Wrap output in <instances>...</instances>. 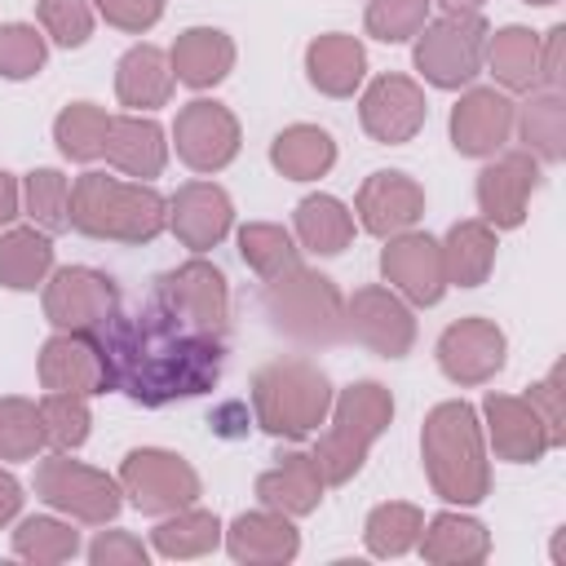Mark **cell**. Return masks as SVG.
I'll return each mask as SVG.
<instances>
[{
    "label": "cell",
    "mask_w": 566,
    "mask_h": 566,
    "mask_svg": "<svg viewBox=\"0 0 566 566\" xmlns=\"http://www.w3.org/2000/svg\"><path fill=\"white\" fill-rule=\"evenodd\" d=\"M354 208H358V221H363L367 234L389 239V234L411 230L424 217V190L407 172H371L358 186Z\"/></svg>",
    "instance_id": "cell-19"
},
{
    "label": "cell",
    "mask_w": 566,
    "mask_h": 566,
    "mask_svg": "<svg viewBox=\"0 0 566 566\" xmlns=\"http://www.w3.org/2000/svg\"><path fill=\"white\" fill-rule=\"evenodd\" d=\"M119 172L137 177V181H150L164 172V159H168V142L159 133L155 119H142V115H111V133H106V150H102Z\"/></svg>",
    "instance_id": "cell-26"
},
{
    "label": "cell",
    "mask_w": 566,
    "mask_h": 566,
    "mask_svg": "<svg viewBox=\"0 0 566 566\" xmlns=\"http://www.w3.org/2000/svg\"><path fill=\"white\" fill-rule=\"evenodd\" d=\"M226 548L234 562H261V566H274V562H292L296 548H301V535L296 526L287 522V513L279 509H256V513H239L226 531Z\"/></svg>",
    "instance_id": "cell-23"
},
{
    "label": "cell",
    "mask_w": 566,
    "mask_h": 566,
    "mask_svg": "<svg viewBox=\"0 0 566 566\" xmlns=\"http://www.w3.org/2000/svg\"><path fill=\"white\" fill-rule=\"evenodd\" d=\"M447 4V13H478L486 0H442Z\"/></svg>",
    "instance_id": "cell-54"
},
{
    "label": "cell",
    "mask_w": 566,
    "mask_h": 566,
    "mask_svg": "<svg viewBox=\"0 0 566 566\" xmlns=\"http://www.w3.org/2000/svg\"><path fill=\"white\" fill-rule=\"evenodd\" d=\"M424 115H429V102H424V88L407 75H380L367 84L363 102H358V119L363 128L385 142V146H402L411 142L420 128H424Z\"/></svg>",
    "instance_id": "cell-12"
},
{
    "label": "cell",
    "mask_w": 566,
    "mask_h": 566,
    "mask_svg": "<svg viewBox=\"0 0 566 566\" xmlns=\"http://www.w3.org/2000/svg\"><path fill=\"white\" fill-rule=\"evenodd\" d=\"M177 137V155L195 168V172H221L234 155H239V119L221 106V102H190L177 111L172 124Z\"/></svg>",
    "instance_id": "cell-13"
},
{
    "label": "cell",
    "mask_w": 566,
    "mask_h": 566,
    "mask_svg": "<svg viewBox=\"0 0 566 566\" xmlns=\"http://www.w3.org/2000/svg\"><path fill=\"white\" fill-rule=\"evenodd\" d=\"M429 4L433 0H371L367 4V31L385 44H402L429 22Z\"/></svg>",
    "instance_id": "cell-44"
},
{
    "label": "cell",
    "mask_w": 566,
    "mask_h": 566,
    "mask_svg": "<svg viewBox=\"0 0 566 566\" xmlns=\"http://www.w3.org/2000/svg\"><path fill=\"white\" fill-rule=\"evenodd\" d=\"M270 164L292 181H314L336 164V142L318 124H292L270 142Z\"/></svg>",
    "instance_id": "cell-30"
},
{
    "label": "cell",
    "mask_w": 566,
    "mask_h": 566,
    "mask_svg": "<svg viewBox=\"0 0 566 566\" xmlns=\"http://www.w3.org/2000/svg\"><path fill=\"white\" fill-rule=\"evenodd\" d=\"M486 411V429H491V447L500 460H513V464H535L544 451H548V433L539 424V416L531 411L526 398H513V394H491L482 402Z\"/></svg>",
    "instance_id": "cell-22"
},
{
    "label": "cell",
    "mask_w": 566,
    "mask_h": 566,
    "mask_svg": "<svg viewBox=\"0 0 566 566\" xmlns=\"http://www.w3.org/2000/svg\"><path fill=\"white\" fill-rule=\"evenodd\" d=\"M212 429H217L221 438H243V433L252 429V416H248L243 402H221V407L212 411Z\"/></svg>",
    "instance_id": "cell-51"
},
{
    "label": "cell",
    "mask_w": 566,
    "mask_h": 566,
    "mask_svg": "<svg viewBox=\"0 0 566 566\" xmlns=\"http://www.w3.org/2000/svg\"><path fill=\"white\" fill-rule=\"evenodd\" d=\"M71 226L88 239L150 243L168 226V199L146 181H119L106 172H80L71 186Z\"/></svg>",
    "instance_id": "cell-2"
},
{
    "label": "cell",
    "mask_w": 566,
    "mask_h": 566,
    "mask_svg": "<svg viewBox=\"0 0 566 566\" xmlns=\"http://www.w3.org/2000/svg\"><path fill=\"white\" fill-rule=\"evenodd\" d=\"M562 44H566V27H553L539 44V84H548V88L562 84Z\"/></svg>",
    "instance_id": "cell-50"
},
{
    "label": "cell",
    "mask_w": 566,
    "mask_h": 566,
    "mask_svg": "<svg viewBox=\"0 0 566 566\" xmlns=\"http://www.w3.org/2000/svg\"><path fill=\"white\" fill-rule=\"evenodd\" d=\"M172 66H168V53L155 49V44H133L119 66H115V93L124 106L133 111H150V106H164L172 97Z\"/></svg>",
    "instance_id": "cell-28"
},
{
    "label": "cell",
    "mask_w": 566,
    "mask_h": 566,
    "mask_svg": "<svg viewBox=\"0 0 566 566\" xmlns=\"http://www.w3.org/2000/svg\"><path fill=\"white\" fill-rule=\"evenodd\" d=\"M18 181H13V172H4L0 168V226H9L13 217H18Z\"/></svg>",
    "instance_id": "cell-53"
},
{
    "label": "cell",
    "mask_w": 566,
    "mask_h": 566,
    "mask_svg": "<svg viewBox=\"0 0 566 566\" xmlns=\"http://www.w3.org/2000/svg\"><path fill=\"white\" fill-rule=\"evenodd\" d=\"M40 27L62 49H80L93 35V9L88 0H40Z\"/></svg>",
    "instance_id": "cell-46"
},
{
    "label": "cell",
    "mask_w": 566,
    "mask_h": 566,
    "mask_svg": "<svg viewBox=\"0 0 566 566\" xmlns=\"http://www.w3.org/2000/svg\"><path fill=\"white\" fill-rule=\"evenodd\" d=\"M22 199H27V212L31 221L44 230V234H57L71 226V181L57 172V168H35L27 172V186H22Z\"/></svg>",
    "instance_id": "cell-41"
},
{
    "label": "cell",
    "mask_w": 566,
    "mask_h": 566,
    "mask_svg": "<svg viewBox=\"0 0 566 566\" xmlns=\"http://www.w3.org/2000/svg\"><path fill=\"white\" fill-rule=\"evenodd\" d=\"M345 332L380 358H402L416 345V318L389 287H358L345 301Z\"/></svg>",
    "instance_id": "cell-14"
},
{
    "label": "cell",
    "mask_w": 566,
    "mask_h": 566,
    "mask_svg": "<svg viewBox=\"0 0 566 566\" xmlns=\"http://www.w3.org/2000/svg\"><path fill=\"white\" fill-rule=\"evenodd\" d=\"M424 473L433 491L451 504H478L491 491V469L482 451V424L469 402H438L420 433Z\"/></svg>",
    "instance_id": "cell-3"
},
{
    "label": "cell",
    "mask_w": 566,
    "mask_h": 566,
    "mask_svg": "<svg viewBox=\"0 0 566 566\" xmlns=\"http://www.w3.org/2000/svg\"><path fill=\"white\" fill-rule=\"evenodd\" d=\"M146 544L128 531H102L93 544H88V562L93 566H146Z\"/></svg>",
    "instance_id": "cell-48"
},
{
    "label": "cell",
    "mask_w": 566,
    "mask_h": 566,
    "mask_svg": "<svg viewBox=\"0 0 566 566\" xmlns=\"http://www.w3.org/2000/svg\"><path fill=\"white\" fill-rule=\"evenodd\" d=\"M438 248H442L447 283H455V287L486 283V274L495 265V230L486 221H455Z\"/></svg>",
    "instance_id": "cell-29"
},
{
    "label": "cell",
    "mask_w": 566,
    "mask_h": 566,
    "mask_svg": "<svg viewBox=\"0 0 566 566\" xmlns=\"http://www.w3.org/2000/svg\"><path fill=\"white\" fill-rule=\"evenodd\" d=\"M75 548H80V535L57 517H27L13 531V553L27 562H66L75 557Z\"/></svg>",
    "instance_id": "cell-42"
},
{
    "label": "cell",
    "mask_w": 566,
    "mask_h": 566,
    "mask_svg": "<svg viewBox=\"0 0 566 566\" xmlns=\"http://www.w3.org/2000/svg\"><path fill=\"white\" fill-rule=\"evenodd\" d=\"M217 539H221V522L217 513H203V509H177L168 522L155 526V548L164 557H199L217 548Z\"/></svg>",
    "instance_id": "cell-39"
},
{
    "label": "cell",
    "mask_w": 566,
    "mask_h": 566,
    "mask_svg": "<svg viewBox=\"0 0 566 566\" xmlns=\"http://www.w3.org/2000/svg\"><path fill=\"white\" fill-rule=\"evenodd\" d=\"M97 4V13L111 22V27H119V31H146V27H155L159 22V13H164V0H93Z\"/></svg>",
    "instance_id": "cell-49"
},
{
    "label": "cell",
    "mask_w": 566,
    "mask_h": 566,
    "mask_svg": "<svg viewBox=\"0 0 566 566\" xmlns=\"http://www.w3.org/2000/svg\"><path fill=\"white\" fill-rule=\"evenodd\" d=\"M389 420H394V398L385 385L358 380L340 389V398L332 402V429L314 447V464L323 469V482L327 486L349 482L363 469L371 442L389 429Z\"/></svg>",
    "instance_id": "cell-5"
},
{
    "label": "cell",
    "mask_w": 566,
    "mask_h": 566,
    "mask_svg": "<svg viewBox=\"0 0 566 566\" xmlns=\"http://www.w3.org/2000/svg\"><path fill=\"white\" fill-rule=\"evenodd\" d=\"M168 66H172V80H181L190 88H212L234 66V40L217 27H190L172 40Z\"/></svg>",
    "instance_id": "cell-24"
},
{
    "label": "cell",
    "mask_w": 566,
    "mask_h": 566,
    "mask_svg": "<svg viewBox=\"0 0 566 566\" xmlns=\"http://www.w3.org/2000/svg\"><path fill=\"white\" fill-rule=\"evenodd\" d=\"M327 411L332 385L305 358H279L252 376V420L274 438H310Z\"/></svg>",
    "instance_id": "cell-4"
},
{
    "label": "cell",
    "mask_w": 566,
    "mask_h": 566,
    "mask_svg": "<svg viewBox=\"0 0 566 566\" xmlns=\"http://www.w3.org/2000/svg\"><path fill=\"white\" fill-rule=\"evenodd\" d=\"M296 239L318 256H336L354 239V212L332 195H310L296 203Z\"/></svg>",
    "instance_id": "cell-34"
},
{
    "label": "cell",
    "mask_w": 566,
    "mask_h": 566,
    "mask_svg": "<svg viewBox=\"0 0 566 566\" xmlns=\"http://www.w3.org/2000/svg\"><path fill=\"white\" fill-rule=\"evenodd\" d=\"M526 4H557V0H526Z\"/></svg>",
    "instance_id": "cell-55"
},
{
    "label": "cell",
    "mask_w": 566,
    "mask_h": 566,
    "mask_svg": "<svg viewBox=\"0 0 566 566\" xmlns=\"http://www.w3.org/2000/svg\"><path fill=\"white\" fill-rule=\"evenodd\" d=\"M40 420H44V433L57 451H75L88 438V424H93L84 394H44Z\"/></svg>",
    "instance_id": "cell-43"
},
{
    "label": "cell",
    "mask_w": 566,
    "mask_h": 566,
    "mask_svg": "<svg viewBox=\"0 0 566 566\" xmlns=\"http://www.w3.org/2000/svg\"><path fill=\"white\" fill-rule=\"evenodd\" d=\"M115 279L88 265H66L44 283V318L57 332H93L115 314Z\"/></svg>",
    "instance_id": "cell-11"
},
{
    "label": "cell",
    "mask_w": 566,
    "mask_h": 566,
    "mask_svg": "<svg viewBox=\"0 0 566 566\" xmlns=\"http://www.w3.org/2000/svg\"><path fill=\"white\" fill-rule=\"evenodd\" d=\"M420 553L424 562H438V566H473L491 553V539H486V526L473 522V517H460V513H438L424 531H420Z\"/></svg>",
    "instance_id": "cell-31"
},
{
    "label": "cell",
    "mask_w": 566,
    "mask_h": 566,
    "mask_svg": "<svg viewBox=\"0 0 566 566\" xmlns=\"http://www.w3.org/2000/svg\"><path fill=\"white\" fill-rule=\"evenodd\" d=\"M504 332L491 318H460L438 336V367L455 385H482L504 367Z\"/></svg>",
    "instance_id": "cell-17"
},
{
    "label": "cell",
    "mask_w": 566,
    "mask_h": 566,
    "mask_svg": "<svg viewBox=\"0 0 566 566\" xmlns=\"http://www.w3.org/2000/svg\"><path fill=\"white\" fill-rule=\"evenodd\" d=\"M424 531V513L416 504H402V500H389V504H376L367 513V526H363V539L376 557H402L407 548H416Z\"/></svg>",
    "instance_id": "cell-37"
},
{
    "label": "cell",
    "mask_w": 566,
    "mask_h": 566,
    "mask_svg": "<svg viewBox=\"0 0 566 566\" xmlns=\"http://www.w3.org/2000/svg\"><path fill=\"white\" fill-rule=\"evenodd\" d=\"M18 509H22V486H18V478H13V473H4V469H0V526H4V522H13V517H18Z\"/></svg>",
    "instance_id": "cell-52"
},
{
    "label": "cell",
    "mask_w": 566,
    "mask_h": 566,
    "mask_svg": "<svg viewBox=\"0 0 566 566\" xmlns=\"http://www.w3.org/2000/svg\"><path fill=\"white\" fill-rule=\"evenodd\" d=\"M539 186V164L531 150H509L478 172V208L491 230H513L526 217V203Z\"/></svg>",
    "instance_id": "cell-15"
},
{
    "label": "cell",
    "mask_w": 566,
    "mask_h": 566,
    "mask_svg": "<svg viewBox=\"0 0 566 566\" xmlns=\"http://www.w3.org/2000/svg\"><path fill=\"white\" fill-rule=\"evenodd\" d=\"M234 221V208H230V195L212 181H190L181 186L172 199H168V226L172 234L190 248V252H208L226 239Z\"/></svg>",
    "instance_id": "cell-21"
},
{
    "label": "cell",
    "mask_w": 566,
    "mask_h": 566,
    "mask_svg": "<svg viewBox=\"0 0 566 566\" xmlns=\"http://www.w3.org/2000/svg\"><path fill=\"white\" fill-rule=\"evenodd\" d=\"M323 469L314 464V455L305 451H287L270 473L256 478V495L265 509H279L287 517H301V513H314L323 504Z\"/></svg>",
    "instance_id": "cell-25"
},
{
    "label": "cell",
    "mask_w": 566,
    "mask_h": 566,
    "mask_svg": "<svg viewBox=\"0 0 566 566\" xmlns=\"http://www.w3.org/2000/svg\"><path fill=\"white\" fill-rule=\"evenodd\" d=\"M265 314L270 323L301 340V345H332L345 336V296L327 274H314L305 265L279 274L265 283Z\"/></svg>",
    "instance_id": "cell-6"
},
{
    "label": "cell",
    "mask_w": 566,
    "mask_h": 566,
    "mask_svg": "<svg viewBox=\"0 0 566 566\" xmlns=\"http://www.w3.org/2000/svg\"><path fill=\"white\" fill-rule=\"evenodd\" d=\"M53 270V243L40 226H18L0 234V283L13 292H31Z\"/></svg>",
    "instance_id": "cell-32"
},
{
    "label": "cell",
    "mask_w": 566,
    "mask_h": 566,
    "mask_svg": "<svg viewBox=\"0 0 566 566\" xmlns=\"http://www.w3.org/2000/svg\"><path fill=\"white\" fill-rule=\"evenodd\" d=\"M526 402H531V411L539 416V424H544V433H548V447H562L566 442V407H562V367H553L544 380H535L531 385V394H526Z\"/></svg>",
    "instance_id": "cell-47"
},
{
    "label": "cell",
    "mask_w": 566,
    "mask_h": 566,
    "mask_svg": "<svg viewBox=\"0 0 566 566\" xmlns=\"http://www.w3.org/2000/svg\"><path fill=\"white\" fill-rule=\"evenodd\" d=\"M44 35L27 22L0 27V75L4 80H31L44 66Z\"/></svg>",
    "instance_id": "cell-45"
},
{
    "label": "cell",
    "mask_w": 566,
    "mask_h": 566,
    "mask_svg": "<svg viewBox=\"0 0 566 566\" xmlns=\"http://www.w3.org/2000/svg\"><path fill=\"white\" fill-rule=\"evenodd\" d=\"M35 495L44 504H53L57 513H66L75 522H88V526L111 522L119 513V504H124L119 500L124 491H119L115 478H106L102 469H88V464L71 460L66 451L40 460V469H35Z\"/></svg>",
    "instance_id": "cell-8"
},
{
    "label": "cell",
    "mask_w": 566,
    "mask_h": 566,
    "mask_svg": "<svg viewBox=\"0 0 566 566\" xmlns=\"http://www.w3.org/2000/svg\"><path fill=\"white\" fill-rule=\"evenodd\" d=\"M106 133H111V115H106L102 106H93V102H71V106L53 119V142H57V150H62L66 159H80V164L102 159Z\"/></svg>",
    "instance_id": "cell-36"
},
{
    "label": "cell",
    "mask_w": 566,
    "mask_h": 566,
    "mask_svg": "<svg viewBox=\"0 0 566 566\" xmlns=\"http://www.w3.org/2000/svg\"><path fill=\"white\" fill-rule=\"evenodd\" d=\"M513 124H517L531 155H539L548 164H557L566 155V102H562L557 88L535 93L522 111H513Z\"/></svg>",
    "instance_id": "cell-35"
},
{
    "label": "cell",
    "mask_w": 566,
    "mask_h": 566,
    "mask_svg": "<svg viewBox=\"0 0 566 566\" xmlns=\"http://www.w3.org/2000/svg\"><path fill=\"white\" fill-rule=\"evenodd\" d=\"M513 102L500 88H469L451 111V146L460 155H495L513 133Z\"/></svg>",
    "instance_id": "cell-20"
},
{
    "label": "cell",
    "mask_w": 566,
    "mask_h": 566,
    "mask_svg": "<svg viewBox=\"0 0 566 566\" xmlns=\"http://www.w3.org/2000/svg\"><path fill=\"white\" fill-rule=\"evenodd\" d=\"M40 385L49 394H106L102 349L88 332H57L40 349Z\"/></svg>",
    "instance_id": "cell-18"
},
{
    "label": "cell",
    "mask_w": 566,
    "mask_h": 566,
    "mask_svg": "<svg viewBox=\"0 0 566 566\" xmlns=\"http://www.w3.org/2000/svg\"><path fill=\"white\" fill-rule=\"evenodd\" d=\"M119 491L142 513H177L190 509L199 495V473L177 455L159 447H137L119 464Z\"/></svg>",
    "instance_id": "cell-9"
},
{
    "label": "cell",
    "mask_w": 566,
    "mask_h": 566,
    "mask_svg": "<svg viewBox=\"0 0 566 566\" xmlns=\"http://www.w3.org/2000/svg\"><path fill=\"white\" fill-rule=\"evenodd\" d=\"M305 71H310V84L327 97H349L358 84H363V71H367V53L354 35H340V31H327L318 35L310 49H305Z\"/></svg>",
    "instance_id": "cell-27"
},
{
    "label": "cell",
    "mask_w": 566,
    "mask_h": 566,
    "mask_svg": "<svg viewBox=\"0 0 566 566\" xmlns=\"http://www.w3.org/2000/svg\"><path fill=\"white\" fill-rule=\"evenodd\" d=\"M88 336L102 349L106 389H119L142 407L195 398L221 380L226 336L181 323L155 296L142 310H128V314L115 310Z\"/></svg>",
    "instance_id": "cell-1"
},
{
    "label": "cell",
    "mask_w": 566,
    "mask_h": 566,
    "mask_svg": "<svg viewBox=\"0 0 566 566\" xmlns=\"http://www.w3.org/2000/svg\"><path fill=\"white\" fill-rule=\"evenodd\" d=\"M416 71L438 88L469 84L486 62V22L478 13H442L416 31Z\"/></svg>",
    "instance_id": "cell-7"
},
{
    "label": "cell",
    "mask_w": 566,
    "mask_h": 566,
    "mask_svg": "<svg viewBox=\"0 0 566 566\" xmlns=\"http://www.w3.org/2000/svg\"><path fill=\"white\" fill-rule=\"evenodd\" d=\"M486 66L513 93L535 88L539 84V35H531L526 27H504L486 35Z\"/></svg>",
    "instance_id": "cell-33"
},
{
    "label": "cell",
    "mask_w": 566,
    "mask_h": 566,
    "mask_svg": "<svg viewBox=\"0 0 566 566\" xmlns=\"http://www.w3.org/2000/svg\"><path fill=\"white\" fill-rule=\"evenodd\" d=\"M155 301L164 310H172L181 323L199 327V332H217L226 336V318H230V292H226V274L195 256L168 274L155 279Z\"/></svg>",
    "instance_id": "cell-10"
},
{
    "label": "cell",
    "mask_w": 566,
    "mask_h": 566,
    "mask_svg": "<svg viewBox=\"0 0 566 566\" xmlns=\"http://www.w3.org/2000/svg\"><path fill=\"white\" fill-rule=\"evenodd\" d=\"M385 283H394L411 305H438L447 292V270H442V248L429 234H389L380 252Z\"/></svg>",
    "instance_id": "cell-16"
},
{
    "label": "cell",
    "mask_w": 566,
    "mask_h": 566,
    "mask_svg": "<svg viewBox=\"0 0 566 566\" xmlns=\"http://www.w3.org/2000/svg\"><path fill=\"white\" fill-rule=\"evenodd\" d=\"M239 252H243V261H248L265 283L301 265V252H296L292 234H287L283 226H270V221L243 226V230H239Z\"/></svg>",
    "instance_id": "cell-38"
},
{
    "label": "cell",
    "mask_w": 566,
    "mask_h": 566,
    "mask_svg": "<svg viewBox=\"0 0 566 566\" xmlns=\"http://www.w3.org/2000/svg\"><path fill=\"white\" fill-rule=\"evenodd\" d=\"M49 447L40 407L27 398H0V460H31Z\"/></svg>",
    "instance_id": "cell-40"
}]
</instances>
